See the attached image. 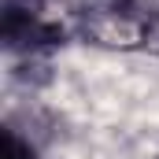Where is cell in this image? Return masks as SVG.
I'll return each mask as SVG.
<instances>
[{"instance_id":"7a4b0ae2","label":"cell","mask_w":159,"mask_h":159,"mask_svg":"<svg viewBox=\"0 0 159 159\" xmlns=\"http://www.w3.org/2000/svg\"><path fill=\"white\" fill-rule=\"evenodd\" d=\"M0 159H41V156L15 126H4L0 129Z\"/></svg>"},{"instance_id":"6da1fadb","label":"cell","mask_w":159,"mask_h":159,"mask_svg":"<svg viewBox=\"0 0 159 159\" xmlns=\"http://www.w3.org/2000/svg\"><path fill=\"white\" fill-rule=\"evenodd\" d=\"M0 41L11 56L52 52L67 41V26L44 0H4L0 4Z\"/></svg>"}]
</instances>
